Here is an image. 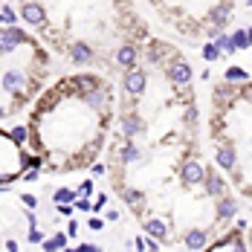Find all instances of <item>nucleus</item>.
<instances>
[{"instance_id": "1", "label": "nucleus", "mask_w": 252, "mask_h": 252, "mask_svg": "<svg viewBox=\"0 0 252 252\" xmlns=\"http://www.w3.org/2000/svg\"><path fill=\"white\" fill-rule=\"evenodd\" d=\"M26 165H29V157L21 151V142H15L12 133L0 130V186H9L12 180H18Z\"/></svg>"}, {"instance_id": "2", "label": "nucleus", "mask_w": 252, "mask_h": 252, "mask_svg": "<svg viewBox=\"0 0 252 252\" xmlns=\"http://www.w3.org/2000/svg\"><path fill=\"white\" fill-rule=\"evenodd\" d=\"M122 90H125V96H130V99H139V96L148 90V73H145L139 64H136V67H130V70H125Z\"/></svg>"}, {"instance_id": "3", "label": "nucleus", "mask_w": 252, "mask_h": 252, "mask_svg": "<svg viewBox=\"0 0 252 252\" xmlns=\"http://www.w3.org/2000/svg\"><path fill=\"white\" fill-rule=\"evenodd\" d=\"M191 67H189V61L186 58H180V55H171V61L165 64V78L177 84V87H189V81H191Z\"/></svg>"}, {"instance_id": "4", "label": "nucleus", "mask_w": 252, "mask_h": 252, "mask_svg": "<svg viewBox=\"0 0 252 252\" xmlns=\"http://www.w3.org/2000/svg\"><path fill=\"white\" fill-rule=\"evenodd\" d=\"M203 177H206V168L197 159H186L183 162V183L186 186H197V183H203Z\"/></svg>"}, {"instance_id": "5", "label": "nucleus", "mask_w": 252, "mask_h": 252, "mask_svg": "<svg viewBox=\"0 0 252 252\" xmlns=\"http://www.w3.org/2000/svg\"><path fill=\"white\" fill-rule=\"evenodd\" d=\"M206 244H209V235H206L203 229H191V232L183 238V247H186V250H191V252L206 250Z\"/></svg>"}, {"instance_id": "6", "label": "nucleus", "mask_w": 252, "mask_h": 252, "mask_svg": "<svg viewBox=\"0 0 252 252\" xmlns=\"http://www.w3.org/2000/svg\"><path fill=\"white\" fill-rule=\"evenodd\" d=\"M203 183H206V191H209V197H220V194H223V189H226L223 177H220V174H215L212 168L206 171V177H203Z\"/></svg>"}, {"instance_id": "7", "label": "nucleus", "mask_w": 252, "mask_h": 252, "mask_svg": "<svg viewBox=\"0 0 252 252\" xmlns=\"http://www.w3.org/2000/svg\"><path fill=\"white\" fill-rule=\"evenodd\" d=\"M229 18H232V6H215L212 12H209V24L215 26V29H220V26H226L229 24Z\"/></svg>"}, {"instance_id": "8", "label": "nucleus", "mask_w": 252, "mask_h": 252, "mask_svg": "<svg viewBox=\"0 0 252 252\" xmlns=\"http://www.w3.org/2000/svg\"><path fill=\"white\" fill-rule=\"evenodd\" d=\"M238 215V200L235 197H220V203H218V218L220 220H232Z\"/></svg>"}, {"instance_id": "9", "label": "nucleus", "mask_w": 252, "mask_h": 252, "mask_svg": "<svg viewBox=\"0 0 252 252\" xmlns=\"http://www.w3.org/2000/svg\"><path fill=\"white\" fill-rule=\"evenodd\" d=\"M145 232H148L151 238H157V241H165V235H168V229H165V223H162L159 218H151V220H145Z\"/></svg>"}, {"instance_id": "10", "label": "nucleus", "mask_w": 252, "mask_h": 252, "mask_svg": "<svg viewBox=\"0 0 252 252\" xmlns=\"http://www.w3.org/2000/svg\"><path fill=\"white\" fill-rule=\"evenodd\" d=\"M235 162H238V157H235V151H232L229 145H223V148H218V165H220V168H226V171H232V168H235Z\"/></svg>"}, {"instance_id": "11", "label": "nucleus", "mask_w": 252, "mask_h": 252, "mask_svg": "<svg viewBox=\"0 0 252 252\" xmlns=\"http://www.w3.org/2000/svg\"><path fill=\"white\" fill-rule=\"evenodd\" d=\"M142 197H145V194H142L139 189H125V203L136 212V215H139V209H142V203H145Z\"/></svg>"}, {"instance_id": "12", "label": "nucleus", "mask_w": 252, "mask_h": 252, "mask_svg": "<svg viewBox=\"0 0 252 252\" xmlns=\"http://www.w3.org/2000/svg\"><path fill=\"white\" fill-rule=\"evenodd\" d=\"M67 241H70V235L58 232L55 238H50V241H44L41 247H44V250H50V252H55V250H67Z\"/></svg>"}, {"instance_id": "13", "label": "nucleus", "mask_w": 252, "mask_h": 252, "mask_svg": "<svg viewBox=\"0 0 252 252\" xmlns=\"http://www.w3.org/2000/svg\"><path fill=\"white\" fill-rule=\"evenodd\" d=\"M223 78L232 81V84H244V81H250V73H247V70H241V67H229L226 73H223Z\"/></svg>"}, {"instance_id": "14", "label": "nucleus", "mask_w": 252, "mask_h": 252, "mask_svg": "<svg viewBox=\"0 0 252 252\" xmlns=\"http://www.w3.org/2000/svg\"><path fill=\"white\" fill-rule=\"evenodd\" d=\"M215 44H218V50L220 52H235L232 35H226V32H215Z\"/></svg>"}, {"instance_id": "15", "label": "nucleus", "mask_w": 252, "mask_h": 252, "mask_svg": "<svg viewBox=\"0 0 252 252\" xmlns=\"http://www.w3.org/2000/svg\"><path fill=\"white\" fill-rule=\"evenodd\" d=\"M232 44H235V50H247V47H250L247 29H235V32H232Z\"/></svg>"}, {"instance_id": "16", "label": "nucleus", "mask_w": 252, "mask_h": 252, "mask_svg": "<svg viewBox=\"0 0 252 252\" xmlns=\"http://www.w3.org/2000/svg\"><path fill=\"white\" fill-rule=\"evenodd\" d=\"M76 197H78V191H73V189H58L52 200L55 203H76Z\"/></svg>"}, {"instance_id": "17", "label": "nucleus", "mask_w": 252, "mask_h": 252, "mask_svg": "<svg viewBox=\"0 0 252 252\" xmlns=\"http://www.w3.org/2000/svg\"><path fill=\"white\" fill-rule=\"evenodd\" d=\"M215 250H247V244H241V238H238V235H232V238H226V241H223V244H218V247H215Z\"/></svg>"}, {"instance_id": "18", "label": "nucleus", "mask_w": 252, "mask_h": 252, "mask_svg": "<svg viewBox=\"0 0 252 252\" xmlns=\"http://www.w3.org/2000/svg\"><path fill=\"white\" fill-rule=\"evenodd\" d=\"M220 55H223V52L218 50V44H203V58H206V61H218Z\"/></svg>"}, {"instance_id": "19", "label": "nucleus", "mask_w": 252, "mask_h": 252, "mask_svg": "<svg viewBox=\"0 0 252 252\" xmlns=\"http://www.w3.org/2000/svg\"><path fill=\"white\" fill-rule=\"evenodd\" d=\"M87 226H90V229H96V232H99V229H104V220H101V218H93V215H90V220H87Z\"/></svg>"}, {"instance_id": "20", "label": "nucleus", "mask_w": 252, "mask_h": 252, "mask_svg": "<svg viewBox=\"0 0 252 252\" xmlns=\"http://www.w3.org/2000/svg\"><path fill=\"white\" fill-rule=\"evenodd\" d=\"M21 203H24V206H29V209H35V206H38L35 194H21Z\"/></svg>"}, {"instance_id": "21", "label": "nucleus", "mask_w": 252, "mask_h": 252, "mask_svg": "<svg viewBox=\"0 0 252 252\" xmlns=\"http://www.w3.org/2000/svg\"><path fill=\"white\" fill-rule=\"evenodd\" d=\"M76 209L78 212H93V203L90 200H76Z\"/></svg>"}, {"instance_id": "22", "label": "nucleus", "mask_w": 252, "mask_h": 252, "mask_svg": "<svg viewBox=\"0 0 252 252\" xmlns=\"http://www.w3.org/2000/svg\"><path fill=\"white\" fill-rule=\"evenodd\" d=\"M90 191H93V180H84L81 189H78V194H90Z\"/></svg>"}, {"instance_id": "23", "label": "nucleus", "mask_w": 252, "mask_h": 252, "mask_svg": "<svg viewBox=\"0 0 252 252\" xmlns=\"http://www.w3.org/2000/svg\"><path fill=\"white\" fill-rule=\"evenodd\" d=\"M107 206V194H99V200L93 203V212H99V209H104Z\"/></svg>"}, {"instance_id": "24", "label": "nucleus", "mask_w": 252, "mask_h": 252, "mask_svg": "<svg viewBox=\"0 0 252 252\" xmlns=\"http://www.w3.org/2000/svg\"><path fill=\"white\" fill-rule=\"evenodd\" d=\"M107 220H110V223H116V220H119V212H116V209H110V212H107Z\"/></svg>"}, {"instance_id": "25", "label": "nucleus", "mask_w": 252, "mask_h": 252, "mask_svg": "<svg viewBox=\"0 0 252 252\" xmlns=\"http://www.w3.org/2000/svg\"><path fill=\"white\" fill-rule=\"evenodd\" d=\"M104 174V165H101V162H96V165H93V177H101Z\"/></svg>"}, {"instance_id": "26", "label": "nucleus", "mask_w": 252, "mask_h": 252, "mask_svg": "<svg viewBox=\"0 0 252 252\" xmlns=\"http://www.w3.org/2000/svg\"><path fill=\"white\" fill-rule=\"evenodd\" d=\"M244 96L252 101V84H247V81H244Z\"/></svg>"}, {"instance_id": "27", "label": "nucleus", "mask_w": 252, "mask_h": 252, "mask_svg": "<svg viewBox=\"0 0 252 252\" xmlns=\"http://www.w3.org/2000/svg\"><path fill=\"white\" fill-rule=\"evenodd\" d=\"M6 250H9V252H18V241H6Z\"/></svg>"}, {"instance_id": "28", "label": "nucleus", "mask_w": 252, "mask_h": 252, "mask_svg": "<svg viewBox=\"0 0 252 252\" xmlns=\"http://www.w3.org/2000/svg\"><path fill=\"white\" fill-rule=\"evenodd\" d=\"M247 38H250V44H252V26H250V29H247Z\"/></svg>"}, {"instance_id": "29", "label": "nucleus", "mask_w": 252, "mask_h": 252, "mask_svg": "<svg viewBox=\"0 0 252 252\" xmlns=\"http://www.w3.org/2000/svg\"><path fill=\"white\" fill-rule=\"evenodd\" d=\"M247 3H250V6H252V0H247Z\"/></svg>"}, {"instance_id": "30", "label": "nucleus", "mask_w": 252, "mask_h": 252, "mask_svg": "<svg viewBox=\"0 0 252 252\" xmlns=\"http://www.w3.org/2000/svg\"><path fill=\"white\" fill-rule=\"evenodd\" d=\"M250 244H252V235H250Z\"/></svg>"}]
</instances>
